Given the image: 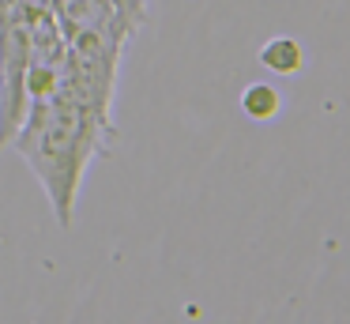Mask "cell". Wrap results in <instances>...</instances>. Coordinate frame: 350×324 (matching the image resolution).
I'll return each instance as SVG.
<instances>
[{"instance_id": "6da1fadb", "label": "cell", "mask_w": 350, "mask_h": 324, "mask_svg": "<svg viewBox=\"0 0 350 324\" xmlns=\"http://www.w3.org/2000/svg\"><path fill=\"white\" fill-rule=\"evenodd\" d=\"M117 140V125L87 110L83 102H72L64 95L34 98L19 121L8 147L19 151L38 185L46 188V200L61 230H72L76 196L83 185L87 166L106 155Z\"/></svg>"}, {"instance_id": "7a4b0ae2", "label": "cell", "mask_w": 350, "mask_h": 324, "mask_svg": "<svg viewBox=\"0 0 350 324\" xmlns=\"http://www.w3.org/2000/svg\"><path fill=\"white\" fill-rule=\"evenodd\" d=\"M27 64H31V23L0 19V151L12 143L31 105Z\"/></svg>"}, {"instance_id": "3957f363", "label": "cell", "mask_w": 350, "mask_h": 324, "mask_svg": "<svg viewBox=\"0 0 350 324\" xmlns=\"http://www.w3.org/2000/svg\"><path fill=\"white\" fill-rule=\"evenodd\" d=\"M49 12H53L57 27H61L64 34L83 30V27H98V23H121L113 0H53ZM121 27H124V23H121ZM124 30H129V27H124Z\"/></svg>"}, {"instance_id": "277c9868", "label": "cell", "mask_w": 350, "mask_h": 324, "mask_svg": "<svg viewBox=\"0 0 350 324\" xmlns=\"http://www.w3.org/2000/svg\"><path fill=\"white\" fill-rule=\"evenodd\" d=\"M256 57H260V64L275 75H294V72H301V64H305L301 42H294V38H271V42L260 45Z\"/></svg>"}, {"instance_id": "5b68a950", "label": "cell", "mask_w": 350, "mask_h": 324, "mask_svg": "<svg viewBox=\"0 0 350 324\" xmlns=\"http://www.w3.org/2000/svg\"><path fill=\"white\" fill-rule=\"evenodd\" d=\"M279 105H282V98L271 83H249L241 90V113L252 121H271L279 113Z\"/></svg>"}]
</instances>
